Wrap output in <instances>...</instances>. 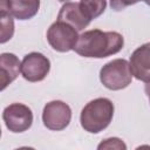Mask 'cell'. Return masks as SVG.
I'll list each match as a JSON object with an SVG mask.
<instances>
[{"mask_svg":"<svg viewBox=\"0 0 150 150\" xmlns=\"http://www.w3.org/2000/svg\"><path fill=\"white\" fill-rule=\"evenodd\" d=\"M114 116V104L105 97H98L87 103L80 116L82 128L91 134H97L105 129Z\"/></svg>","mask_w":150,"mask_h":150,"instance_id":"cell-2","label":"cell"},{"mask_svg":"<svg viewBox=\"0 0 150 150\" xmlns=\"http://www.w3.org/2000/svg\"><path fill=\"white\" fill-rule=\"evenodd\" d=\"M50 62L41 53L33 52L27 54L21 62V73L25 80L29 82L42 81L49 73Z\"/></svg>","mask_w":150,"mask_h":150,"instance_id":"cell-7","label":"cell"},{"mask_svg":"<svg viewBox=\"0 0 150 150\" xmlns=\"http://www.w3.org/2000/svg\"><path fill=\"white\" fill-rule=\"evenodd\" d=\"M47 40L54 50L64 53L74 49L79 35L77 30L63 21L54 22L47 30Z\"/></svg>","mask_w":150,"mask_h":150,"instance_id":"cell-4","label":"cell"},{"mask_svg":"<svg viewBox=\"0 0 150 150\" xmlns=\"http://www.w3.org/2000/svg\"><path fill=\"white\" fill-rule=\"evenodd\" d=\"M132 76L145 83H150V42L139 46L130 56Z\"/></svg>","mask_w":150,"mask_h":150,"instance_id":"cell-8","label":"cell"},{"mask_svg":"<svg viewBox=\"0 0 150 150\" xmlns=\"http://www.w3.org/2000/svg\"><path fill=\"white\" fill-rule=\"evenodd\" d=\"M143 1H144L146 5H149V6H150V0H143Z\"/></svg>","mask_w":150,"mask_h":150,"instance_id":"cell-17","label":"cell"},{"mask_svg":"<svg viewBox=\"0 0 150 150\" xmlns=\"http://www.w3.org/2000/svg\"><path fill=\"white\" fill-rule=\"evenodd\" d=\"M59 1H61V2H66V1H68V0H59Z\"/></svg>","mask_w":150,"mask_h":150,"instance_id":"cell-18","label":"cell"},{"mask_svg":"<svg viewBox=\"0 0 150 150\" xmlns=\"http://www.w3.org/2000/svg\"><path fill=\"white\" fill-rule=\"evenodd\" d=\"M57 20L67 22L68 25L73 26L77 32L83 30L91 21L82 12V9L80 7V2H67V4H64L61 7L60 12H59Z\"/></svg>","mask_w":150,"mask_h":150,"instance_id":"cell-9","label":"cell"},{"mask_svg":"<svg viewBox=\"0 0 150 150\" xmlns=\"http://www.w3.org/2000/svg\"><path fill=\"white\" fill-rule=\"evenodd\" d=\"M4 122L12 132H23L33 123V112L30 108L22 103H12L4 109Z\"/></svg>","mask_w":150,"mask_h":150,"instance_id":"cell-5","label":"cell"},{"mask_svg":"<svg viewBox=\"0 0 150 150\" xmlns=\"http://www.w3.org/2000/svg\"><path fill=\"white\" fill-rule=\"evenodd\" d=\"M103 148H117V149H125V144L120 139V138H107L104 139V142H102L98 145V149H103Z\"/></svg>","mask_w":150,"mask_h":150,"instance_id":"cell-14","label":"cell"},{"mask_svg":"<svg viewBox=\"0 0 150 150\" xmlns=\"http://www.w3.org/2000/svg\"><path fill=\"white\" fill-rule=\"evenodd\" d=\"M0 82L1 89L4 90L9 83H12L21 70V63L19 59L12 53H2L0 56Z\"/></svg>","mask_w":150,"mask_h":150,"instance_id":"cell-10","label":"cell"},{"mask_svg":"<svg viewBox=\"0 0 150 150\" xmlns=\"http://www.w3.org/2000/svg\"><path fill=\"white\" fill-rule=\"evenodd\" d=\"M0 21H1V39L0 42L5 43L12 39L14 33L13 14L9 11L8 0L0 1Z\"/></svg>","mask_w":150,"mask_h":150,"instance_id":"cell-12","label":"cell"},{"mask_svg":"<svg viewBox=\"0 0 150 150\" xmlns=\"http://www.w3.org/2000/svg\"><path fill=\"white\" fill-rule=\"evenodd\" d=\"M141 0H110V6L115 11H122L128 6L135 5Z\"/></svg>","mask_w":150,"mask_h":150,"instance_id":"cell-15","label":"cell"},{"mask_svg":"<svg viewBox=\"0 0 150 150\" xmlns=\"http://www.w3.org/2000/svg\"><path fill=\"white\" fill-rule=\"evenodd\" d=\"M80 7L86 16L90 20L98 18L107 7L105 0H81Z\"/></svg>","mask_w":150,"mask_h":150,"instance_id":"cell-13","label":"cell"},{"mask_svg":"<svg viewBox=\"0 0 150 150\" xmlns=\"http://www.w3.org/2000/svg\"><path fill=\"white\" fill-rule=\"evenodd\" d=\"M9 11L19 20H29L40 8V0H8Z\"/></svg>","mask_w":150,"mask_h":150,"instance_id":"cell-11","label":"cell"},{"mask_svg":"<svg viewBox=\"0 0 150 150\" xmlns=\"http://www.w3.org/2000/svg\"><path fill=\"white\" fill-rule=\"evenodd\" d=\"M144 90H145V94H146V96H148V98H149V103H150V83H146Z\"/></svg>","mask_w":150,"mask_h":150,"instance_id":"cell-16","label":"cell"},{"mask_svg":"<svg viewBox=\"0 0 150 150\" xmlns=\"http://www.w3.org/2000/svg\"><path fill=\"white\" fill-rule=\"evenodd\" d=\"M123 36L117 32L91 29L79 36L74 50L84 57L103 59L118 53L123 48Z\"/></svg>","mask_w":150,"mask_h":150,"instance_id":"cell-1","label":"cell"},{"mask_svg":"<svg viewBox=\"0 0 150 150\" xmlns=\"http://www.w3.org/2000/svg\"><path fill=\"white\" fill-rule=\"evenodd\" d=\"M71 120L70 107L62 101L47 103L42 111V121L46 128L55 131L63 130Z\"/></svg>","mask_w":150,"mask_h":150,"instance_id":"cell-6","label":"cell"},{"mask_svg":"<svg viewBox=\"0 0 150 150\" xmlns=\"http://www.w3.org/2000/svg\"><path fill=\"white\" fill-rule=\"evenodd\" d=\"M102 84L110 90H121L127 88L132 80L130 64L124 59H116L104 64L100 70Z\"/></svg>","mask_w":150,"mask_h":150,"instance_id":"cell-3","label":"cell"}]
</instances>
